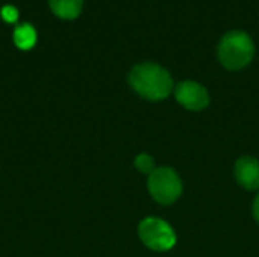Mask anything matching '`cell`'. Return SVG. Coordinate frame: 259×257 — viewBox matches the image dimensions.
I'll use <instances>...</instances> for the list:
<instances>
[{"instance_id": "cell-11", "label": "cell", "mask_w": 259, "mask_h": 257, "mask_svg": "<svg viewBox=\"0 0 259 257\" xmlns=\"http://www.w3.org/2000/svg\"><path fill=\"white\" fill-rule=\"evenodd\" d=\"M253 217H255V220L259 223V194L255 197V200H253Z\"/></svg>"}, {"instance_id": "cell-9", "label": "cell", "mask_w": 259, "mask_h": 257, "mask_svg": "<svg viewBox=\"0 0 259 257\" xmlns=\"http://www.w3.org/2000/svg\"><path fill=\"white\" fill-rule=\"evenodd\" d=\"M135 167L144 174H152L155 171V161L150 155L141 153L135 158Z\"/></svg>"}, {"instance_id": "cell-4", "label": "cell", "mask_w": 259, "mask_h": 257, "mask_svg": "<svg viewBox=\"0 0 259 257\" xmlns=\"http://www.w3.org/2000/svg\"><path fill=\"white\" fill-rule=\"evenodd\" d=\"M143 244L153 251H168L176 244V233L168 223L161 218H144L138 226Z\"/></svg>"}, {"instance_id": "cell-2", "label": "cell", "mask_w": 259, "mask_h": 257, "mask_svg": "<svg viewBox=\"0 0 259 257\" xmlns=\"http://www.w3.org/2000/svg\"><path fill=\"white\" fill-rule=\"evenodd\" d=\"M217 52L223 67L228 70H241L252 62L255 45L246 32L231 30L220 39Z\"/></svg>"}, {"instance_id": "cell-8", "label": "cell", "mask_w": 259, "mask_h": 257, "mask_svg": "<svg viewBox=\"0 0 259 257\" xmlns=\"http://www.w3.org/2000/svg\"><path fill=\"white\" fill-rule=\"evenodd\" d=\"M14 42L21 50H29L36 42V32L30 24H21L14 32Z\"/></svg>"}, {"instance_id": "cell-1", "label": "cell", "mask_w": 259, "mask_h": 257, "mask_svg": "<svg viewBox=\"0 0 259 257\" xmlns=\"http://www.w3.org/2000/svg\"><path fill=\"white\" fill-rule=\"evenodd\" d=\"M129 83L135 92L153 101L167 98L173 91V79L170 73L155 62L135 65L129 73Z\"/></svg>"}, {"instance_id": "cell-6", "label": "cell", "mask_w": 259, "mask_h": 257, "mask_svg": "<svg viewBox=\"0 0 259 257\" xmlns=\"http://www.w3.org/2000/svg\"><path fill=\"white\" fill-rule=\"evenodd\" d=\"M235 179L237 182L249 189L256 191L259 189V161L250 156L240 158L235 164Z\"/></svg>"}, {"instance_id": "cell-10", "label": "cell", "mask_w": 259, "mask_h": 257, "mask_svg": "<svg viewBox=\"0 0 259 257\" xmlns=\"http://www.w3.org/2000/svg\"><path fill=\"white\" fill-rule=\"evenodd\" d=\"M2 17L6 20V21H15L18 18V11L12 6V5H6L2 8Z\"/></svg>"}, {"instance_id": "cell-7", "label": "cell", "mask_w": 259, "mask_h": 257, "mask_svg": "<svg viewBox=\"0 0 259 257\" xmlns=\"http://www.w3.org/2000/svg\"><path fill=\"white\" fill-rule=\"evenodd\" d=\"M52 11L64 20H73L79 17L82 11V0H49Z\"/></svg>"}, {"instance_id": "cell-5", "label": "cell", "mask_w": 259, "mask_h": 257, "mask_svg": "<svg viewBox=\"0 0 259 257\" xmlns=\"http://www.w3.org/2000/svg\"><path fill=\"white\" fill-rule=\"evenodd\" d=\"M176 100L188 111H202L209 105V94L206 88L193 80H184L175 88Z\"/></svg>"}, {"instance_id": "cell-3", "label": "cell", "mask_w": 259, "mask_h": 257, "mask_svg": "<svg viewBox=\"0 0 259 257\" xmlns=\"http://www.w3.org/2000/svg\"><path fill=\"white\" fill-rule=\"evenodd\" d=\"M147 188L153 200L161 204H171L182 194V182L178 173L168 167L155 168V171L149 174Z\"/></svg>"}]
</instances>
